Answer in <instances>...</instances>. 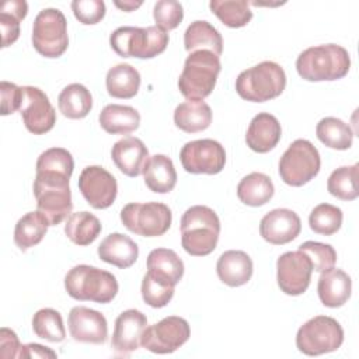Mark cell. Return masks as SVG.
Instances as JSON below:
<instances>
[{"label": "cell", "instance_id": "18", "mask_svg": "<svg viewBox=\"0 0 359 359\" xmlns=\"http://www.w3.org/2000/svg\"><path fill=\"white\" fill-rule=\"evenodd\" d=\"M147 325V317L135 309L122 311L114 327L111 346L119 356H128L140 345L142 334Z\"/></svg>", "mask_w": 359, "mask_h": 359}, {"label": "cell", "instance_id": "19", "mask_svg": "<svg viewBox=\"0 0 359 359\" xmlns=\"http://www.w3.org/2000/svg\"><path fill=\"white\" fill-rule=\"evenodd\" d=\"M302 230V222L296 212L279 208L268 212L259 223L261 237L273 245H283L294 240Z\"/></svg>", "mask_w": 359, "mask_h": 359}, {"label": "cell", "instance_id": "30", "mask_svg": "<svg viewBox=\"0 0 359 359\" xmlns=\"http://www.w3.org/2000/svg\"><path fill=\"white\" fill-rule=\"evenodd\" d=\"M105 86L108 94L114 98H133L140 87V74L133 66L119 63L108 70Z\"/></svg>", "mask_w": 359, "mask_h": 359}, {"label": "cell", "instance_id": "16", "mask_svg": "<svg viewBox=\"0 0 359 359\" xmlns=\"http://www.w3.org/2000/svg\"><path fill=\"white\" fill-rule=\"evenodd\" d=\"M79 189L90 206L107 209L116 199L118 184L115 177L104 167L88 165L79 177Z\"/></svg>", "mask_w": 359, "mask_h": 359}, {"label": "cell", "instance_id": "27", "mask_svg": "<svg viewBox=\"0 0 359 359\" xmlns=\"http://www.w3.org/2000/svg\"><path fill=\"white\" fill-rule=\"evenodd\" d=\"M98 122L107 133L128 135L139 128L140 115L133 107L109 104L100 112Z\"/></svg>", "mask_w": 359, "mask_h": 359}, {"label": "cell", "instance_id": "10", "mask_svg": "<svg viewBox=\"0 0 359 359\" xmlns=\"http://www.w3.org/2000/svg\"><path fill=\"white\" fill-rule=\"evenodd\" d=\"M32 45L35 50L49 59L62 56L69 46L67 21L57 8H43L32 25Z\"/></svg>", "mask_w": 359, "mask_h": 359}, {"label": "cell", "instance_id": "43", "mask_svg": "<svg viewBox=\"0 0 359 359\" xmlns=\"http://www.w3.org/2000/svg\"><path fill=\"white\" fill-rule=\"evenodd\" d=\"M299 250L310 258L313 271L325 272L334 268L337 262V251L330 244L320 241H304L299 245Z\"/></svg>", "mask_w": 359, "mask_h": 359}, {"label": "cell", "instance_id": "46", "mask_svg": "<svg viewBox=\"0 0 359 359\" xmlns=\"http://www.w3.org/2000/svg\"><path fill=\"white\" fill-rule=\"evenodd\" d=\"M0 94H1V115L14 114L20 109L22 102V87H18L10 81L0 83Z\"/></svg>", "mask_w": 359, "mask_h": 359}, {"label": "cell", "instance_id": "36", "mask_svg": "<svg viewBox=\"0 0 359 359\" xmlns=\"http://www.w3.org/2000/svg\"><path fill=\"white\" fill-rule=\"evenodd\" d=\"M28 13V4L24 0H10L1 4L0 27L3 34L1 46L7 48L20 36V22Z\"/></svg>", "mask_w": 359, "mask_h": 359}, {"label": "cell", "instance_id": "33", "mask_svg": "<svg viewBox=\"0 0 359 359\" xmlns=\"http://www.w3.org/2000/svg\"><path fill=\"white\" fill-rule=\"evenodd\" d=\"M49 227L45 216L35 210L28 212L22 217L18 219L14 229V243L21 251H27L28 248L39 244L46 234Z\"/></svg>", "mask_w": 359, "mask_h": 359}, {"label": "cell", "instance_id": "34", "mask_svg": "<svg viewBox=\"0 0 359 359\" xmlns=\"http://www.w3.org/2000/svg\"><path fill=\"white\" fill-rule=\"evenodd\" d=\"M101 223L97 216L90 212L72 213L65 224V234L76 245L91 244L101 233Z\"/></svg>", "mask_w": 359, "mask_h": 359}, {"label": "cell", "instance_id": "38", "mask_svg": "<svg viewBox=\"0 0 359 359\" xmlns=\"http://www.w3.org/2000/svg\"><path fill=\"white\" fill-rule=\"evenodd\" d=\"M358 168L359 164L345 165L334 170L327 181L328 192L341 201H353L358 198Z\"/></svg>", "mask_w": 359, "mask_h": 359}, {"label": "cell", "instance_id": "39", "mask_svg": "<svg viewBox=\"0 0 359 359\" xmlns=\"http://www.w3.org/2000/svg\"><path fill=\"white\" fill-rule=\"evenodd\" d=\"M32 331L49 342H62L66 338L62 316L55 309H41L32 317Z\"/></svg>", "mask_w": 359, "mask_h": 359}, {"label": "cell", "instance_id": "48", "mask_svg": "<svg viewBox=\"0 0 359 359\" xmlns=\"http://www.w3.org/2000/svg\"><path fill=\"white\" fill-rule=\"evenodd\" d=\"M18 358L20 359H25V358L55 359V358H57V355H56L55 351H52L48 346H43V345H39V344H25V345H21Z\"/></svg>", "mask_w": 359, "mask_h": 359}, {"label": "cell", "instance_id": "42", "mask_svg": "<svg viewBox=\"0 0 359 359\" xmlns=\"http://www.w3.org/2000/svg\"><path fill=\"white\" fill-rule=\"evenodd\" d=\"M174 287L175 286L164 283L146 272L142 280V297L150 307L161 309L171 302L174 296Z\"/></svg>", "mask_w": 359, "mask_h": 359}, {"label": "cell", "instance_id": "23", "mask_svg": "<svg viewBox=\"0 0 359 359\" xmlns=\"http://www.w3.org/2000/svg\"><path fill=\"white\" fill-rule=\"evenodd\" d=\"M252 259L250 255L240 250L224 251L216 264L219 279L230 287L245 285L252 276Z\"/></svg>", "mask_w": 359, "mask_h": 359}, {"label": "cell", "instance_id": "41", "mask_svg": "<svg viewBox=\"0 0 359 359\" xmlns=\"http://www.w3.org/2000/svg\"><path fill=\"white\" fill-rule=\"evenodd\" d=\"M74 168V161L70 154L63 147H50L41 153L36 160V171H56L72 177Z\"/></svg>", "mask_w": 359, "mask_h": 359}, {"label": "cell", "instance_id": "29", "mask_svg": "<svg viewBox=\"0 0 359 359\" xmlns=\"http://www.w3.org/2000/svg\"><path fill=\"white\" fill-rule=\"evenodd\" d=\"M174 123L187 133L202 132L212 123V109L205 101H185L174 111Z\"/></svg>", "mask_w": 359, "mask_h": 359}, {"label": "cell", "instance_id": "45", "mask_svg": "<svg viewBox=\"0 0 359 359\" xmlns=\"http://www.w3.org/2000/svg\"><path fill=\"white\" fill-rule=\"evenodd\" d=\"M70 7L74 17L84 25L100 22L107 11L102 0H74Z\"/></svg>", "mask_w": 359, "mask_h": 359}, {"label": "cell", "instance_id": "35", "mask_svg": "<svg viewBox=\"0 0 359 359\" xmlns=\"http://www.w3.org/2000/svg\"><path fill=\"white\" fill-rule=\"evenodd\" d=\"M316 135L323 144L335 150H348L353 140L351 126L334 116L323 118L316 126Z\"/></svg>", "mask_w": 359, "mask_h": 359}, {"label": "cell", "instance_id": "9", "mask_svg": "<svg viewBox=\"0 0 359 359\" xmlns=\"http://www.w3.org/2000/svg\"><path fill=\"white\" fill-rule=\"evenodd\" d=\"M344 342L341 324L328 316H316L306 321L296 334L297 349L307 356L337 351Z\"/></svg>", "mask_w": 359, "mask_h": 359}, {"label": "cell", "instance_id": "17", "mask_svg": "<svg viewBox=\"0 0 359 359\" xmlns=\"http://www.w3.org/2000/svg\"><path fill=\"white\" fill-rule=\"evenodd\" d=\"M70 337L76 342L104 344L108 338L107 318L97 310L76 306L70 310L67 318Z\"/></svg>", "mask_w": 359, "mask_h": 359}, {"label": "cell", "instance_id": "31", "mask_svg": "<svg viewBox=\"0 0 359 359\" xmlns=\"http://www.w3.org/2000/svg\"><path fill=\"white\" fill-rule=\"evenodd\" d=\"M57 107L63 116L69 119H83L93 108L91 93L86 86L72 83L60 91Z\"/></svg>", "mask_w": 359, "mask_h": 359}, {"label": "cell", "instance_id": "3", "mask_svg": "<svg viewBox=\"0 0 359 359\" xmlns=\"http://www.w3.org/2000/svg\"><path fill=\"white\" fill-rule=\"evenodd\" d=\"M70 177L56 171H36L34 180V196L36 209L48 220L49 226H57L72 215Z\"/></svg>", "mask_w": 359, "mask_h": 359}, {"label": "cell", "instance_id": "2", "mask_svg": "<svg viewBox=\"0 0 359 359\" xmlns=\"http://www.w3.org/2000/svg\"><path fill=\"white\" fill-rule=\"evenodd\" d=\"M220 234V220L213 209L203 205L188 208L181 217V244L194 257L215 251Z\"/></svg>", "mask_w": 359, "mask_h": 359}, {"label": "cell", "instance_id": "49", "mask_svg": "<svg viewBox=\"0 0 359 359\" xmlns=\"http://www.w3.org/2000/svg\"><path fill=\"white\" fill-rule=\"evenodd\" d=\"M115 6L126 13H129V11H133L135 8L140 7L142 1H115Z\"/></svg>", "mask_w": 359, "mask_h": 359}, {"label": "cell", "instance_id": "20", "mask_svg": "<svg viewBox=\"0 0 359 359\" xmlns=\"http://www.w3.org/2000/svg\"><path fill=\"white\" fill-rule=\"evenodd\" d=\"M111 157L119 171L132 178L143 174L150 158L144 143L133 136L118 140L112 146Z\"/></svg>", "mask_w": 359, "mask_h": 359}, {"label": "cell", "instance_id": "8", "mask_svg": "<svg viewBox=\"0 0 359 359\" xmlns=\"http://www.w3.org/2000/svg\"><path fill=\"white\" fill-rule=\"evenodd\" d=\"M321 158L316 146L306 139H296L279 160V175L290 187H302L320 171Z\"/></svg>", "mask_w": 359, "mask_h": 359}, {"label": "cell", "instance_id": "40", "mask_svg": "<svg viewBox=\"0 0 359 359\" xmlns=\"http://www.w3.org/2000/svg\"><path fill=\"white\" fill-rule=\"evenodd\" d=\"M342 210L331 203H320L317 205L310 216L309 224L310 229L321 236H332L335 234L342 226Z\"/></svg>", "mask_w": 359, "mask_h": 359}, {"label": "cell", "instance_id": "21", "mask_svg": "<svg viewBox=\"0 0 359 359\" xmlns=\"http://www.w3.org/2000/svg\"><path fill=\"white\" fill-rule=\"evenodd\" d=\"M282 128L276 116L261 112L255 115L247 129L245 143L255 153H268L280 140Z\"/></svg>", "mask_w": 359, "mask_h": 359}, {"label": "cell", "instance_id": "22", "mask_svg": "<svg viewBox=\"0 0 359 359\" xmlns=\"http://www.w3.org/2000/svg\"><path fill=\"white\" fill-rule=\"evenodd\" d=\"M352 280L351 276L338 268H331L321 272L317 283V293L325 307L337 309L344 306L351 297Z\"/></svg>", "mask_w": 359, "mask_h": 359}, {"label": "cell", "instance_id": "13", "mask_svg": "<svg viewBox=\"0 0 359 359\" xmlns=\"http://www.w3.org/2000/svg\"><path fill=\"white\" fill-rule=\"evenodd\" d=\"M180 160L187 172L215 175L224 168L226 151L217 140L198 139L182 146Z\"/></svg>", "mask_w": 359, "mask_h": 359}, {"label": "cell", "instance_id": "14", "mask_svg": "<svg viewBox=\"0 0 359 359\" xmlns=\"http://www.w3.org/2000/svg\"><path fill=\"white\" fill-rule=\"evenodd\" d=\"M313 265L300 250L287 251L276 261V280L279 289L289 296L303 294L311 280Z\"/></svg>", "mask_w": 359, "mask_h": 359}, {"label": "cell", "instance_id": "47", "mask_svg": "<svg viewBox=\"0 0 359 359\" xmlns=\"http://www.w3.org/2000/svg\"><path fill=\"white\" fill-rule=\"evenodd\" d=\"M20 349H21V344L18 341L17 334L10 328L3 327L0 330V358L3 359L18 358Z\"/></svg>", "mask_w": 359, "mask_h": 359}, {"label": "cell", "instance_id": "12", "mask_svg": "<svg viewBox=\"0 0 359 359\" xmlns=\"http://www.w3.org/2000/svg\"><path fill=\"white\" fill-rule=\"evenodd\" d=\"M191 337V328L185 318L168 316L144 328L140 345L153 353H172Z\"/></svg>", "mask_w": 359, "mask_h": 359}, {"label": "cell", "instance_id": "37", "mask_svg": "<svg viewBox=\"0 0 359 359\" xmlns=\"http://www.w3.org/2000/svg\"><path fill=\"white\" fill-rule=\"evenodd\" d=\"M209 7L212 13L230 28H241L252 18L250 3L245 0H212Z\"/></svg>", "mask_w": 359, "mask_h": 359}, {"label": "cell", "instance_id": "5", "mask_svg": "<svg viewBox=\"0 0 359 359\" xmlns=\"http://www.w3.org/2000/svg\"><path fill=\"white\" fill-rule=\"evenodd\" d=\"M220 70V59L215 53L209 50L191 52L178 79L180 93L188 101H203L213 91Z\"/></svg>", "mask_w": 359, "mask_h": 359}, {"label": "cell", "instance_id": "24", "mask_svg": "<svg viewBox=\"0 0 359 359\" xmlns=\"http://www.w3.org/2000/svg\"><path fill=\"white\" fill-rule=\"evenodd\" d=\"M98 257L107 264L125 269L136 262L139 248L129 236L122 233H111L98 245Z\"/></svg>", "mask_w": 359, "mask_h": 359}, {"label": "cell", "instance_id": "25", "mask_svg": "<svg viewBox=\"0 0 359 359\" xmlns=\"http://www.w3.org/2000/svg\"><path fill=\"white\" fill-rule=\"evenodd\" d=\"M147 272L156 279L175 286L184 275V262L170 248H156L147 255Z\"/></svg>", "mask_w": 359, "mask_h": 359}, {"label": "cell", "instance_id": "6", "mask_svg": "<svg viewBox=\"0 0 359 359\" xmlns=\"http://www.w3.org/2000/svg\"><path fill=\"white\" fill-rule=\"evenodd\" d=\"M286 87V74L280 65L264 60L243 70L236 79L237 94L251 102H265L279 97Z\"/></svg>", "mask_w": 359, "mask_h": 359}, {"label": "cell", "instance_id": "28", "mask_svg": "<svg viewBox=\"0 0 359 359\" xmlns=\"http://www.w3.org/2000/svg\"><path fill=\"white\" fill-rule=\"evenodd\" d=\"M146 187L156 194H168L177 184V171L170 157L154 154L143 171Z\"/></svg>", "mask_w": 359, "mask_h": 359}, {"label": "cell", "instance_id": "1", "mask_svg": "<svg viewBox=\"0 0 359 359\" xmlns=\"http://www.w3.org/2000/svg\"><path fill=\"white\" fill-rule=\"evenodd\" d=\"M351 57L345 48L335 43L304 49L296 60V70L307 81H332L345 77Z\"/></svg>", "mask_w": 359, "mask_h": 359}, {"label": "cell", "instance_id": "26", "mask_svg": "<svg viewBox=\"0 0 359 359\" xmlns=\"http://www.w3.org/2000/svg\"><path fill=\"white\" fill-rule=\"evenodd\" d=\"M185 49L191 53L195 50H209L216 56L223 52V38L220 32L208 21L196 20L188 25L184 34Z\"/></svg>", "mask_w": 359, "mask_h": 359}, {"label": "cell", "instance_id": "44", "mask_svg": "<svg viewBox=\"0 0 359 359\" xmlns=\"http://www.w3.org/2000/svg\"><path fill=\"white\" fill-rule=\"evenodd\" d=\"M153 18L156 21V25L163 31L167 32L175 29L184 18L182 6L180 1L175 0H160L154 4Z\"/></svg>", "mask_w": 359, "mask_h": 359}, {"label": "cell", "instance_id": "7", "mask_svg": "<svg viewBox=\"0 0 359 359\" xmlns=\"http://www.w3.org/2000/svg\"><path fill=\"white\" fill-rule=\"evenodd\" d=\"M109 45L121 57L151 59L165 50L168 34L157 25L119 27L111 34Z\"/></svg>", "mask_w": 359, "mask_h": 359}, {"label": "cell", "instance_id": "4", "mask_svg": "<svg viewBox=\"0 0 359 359\" xmlns=\"http://www.w3.org/2000/svg\"><path fill=\"white\" fill-rule=\"evenodd\" d=\"M67 294L80 302L109 303L118 293L116 278L104 269L91 265H76L65 276Z\"/></svg>", "mask_w": 359, "mask_h": 359}, {"label": "cell", "instance_id": "15", "mask_svg": "<svg viewBox=\"0 0 359 359\" xmlns=\"http://www.w3.org/2000/svg\"><path fill=\"white\" fill-rule=\"evenodd\" d=\"M20 114L25 128L34 135H43L56 123V112L48 95L34 86L22 87Z\"/></svg>", "mask_w": 359, "mask_h": 359}, {"label": "cell", "instance_id": "11", "mask_svg": "<svg viewBox=\"0 0 359 359\" xmlns=\"http://www.w3.org/2000/svg\"><path fill=\"white\" fill-rule=\"evenodd\" d=\"M122 224L132 233L143 237H158L168 231L172 213L160 202L128 203L121 210Z\"/></svg>", "mask_w": 359, "mask_h": 359}, {"label": "cell", "instance_id": "32", "mask_svg": "<svg viewBox=\"0 0 359 359\" xmlns=\"http://www.w3.org/2000/svg\"><path fill=\"white\" fill-rule=\"evenodd\" d=\"M272 180L262 172L245 175L237 185V196L247 206H262L273 196Z\"/></svg>", "mask_w": 359, "mask_h": 359}]
</instances>
